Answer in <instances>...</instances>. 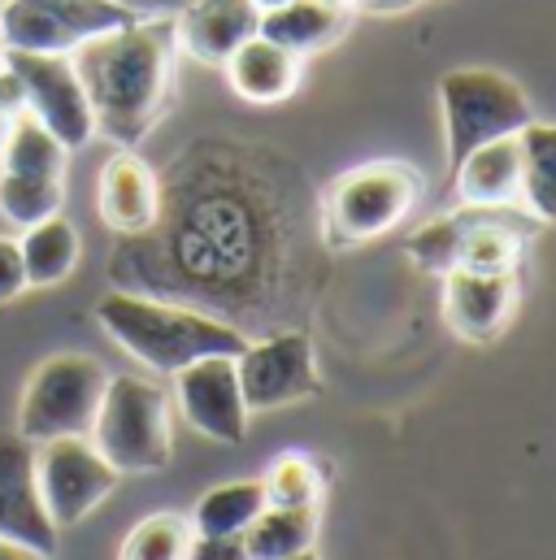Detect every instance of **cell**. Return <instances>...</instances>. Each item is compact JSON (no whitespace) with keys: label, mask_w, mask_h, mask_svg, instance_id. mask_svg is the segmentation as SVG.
Returning <instances> with one entry per match:
<instances>
[{"label":"cell","mask_w":556,"mask_h":560,"mask_svg":"<svg viewBox=\"0 0 556 560\" xmlns=\"http://www.w3.org/2000/svg\"><path fill=\"white\" fill-rule=\"evenodd\" d=\"M174 248L183 275L205 300H227L240 313L262 304L287 261V209L275 196L227 183L192 200L183 222L174 218Z\"/></svg>","instance_id":"obj_1"},{"label":"cell","mask_w":556,"mask_h":560,"mask_svg":"<svg viewBox=\"0 0 556 560\" xmlns=\"http://www.w3.org/2000/svg\"><path fill=\"white\" fill-rule=\"evenodd\" d=\"M174 52V18H139L70 52L96 118V136L136 148L157 127L170 101Z\"/></svg>","instance_id":"obj_2"},{"label":"cell","mask_w":556,"mask_h":560,"mask_svg":"<svg viewBox=\"0 0 556 560\" xmlns=\"http://www.w3.org/2000/svg\"><path fill=\"white\" fill-rule=\"evenodd\" d=\"M96 322L123 352L157 374H178L200 357H240L248 343L240 326L213 313L148 300L136 291H109L96 304Z\"/></svg>","instance_id":"obj_3"},{"label":"cell","mask_w":556,"mask_h":560,"mask_svg":"<svg viewBox=\"0 0 556 560\" xmlns=\"http://www.w3.org/2000/svg\"><path fill=\"white\" fill-rule=\"evenodd\" d=\"M439 109L448 131V170H456L474 148L505 136H522L535 122L526 92L500 70H448L439 79Z\"/></svg>","instance_id":"obj_4"},{"label":"cell","mask_w":556,"mask_h":560,"mask_svg":"<svg viewBox=\"0 0 556 560\" xmlns=\"http://www.w3.org/2000/svg\"><path fill=\"white\" fill-rule=\"evenodd\" d=\"M96 452L118 469V474H157L170 465L174 439H170V400L157 383L148 378H114L105 387L101 413L92 421Z\"/></svg>","instance_id":"obj_5"},{"label":"cell","mask_w":556,"mask_h":560,"mask_svg":"<svg viewBox=\"0 0 556 560\" xmlns=\"http://www.w3.org/2000/svg\"><path fill=\"white\" fill-rule=\"evenodd\" d=\"M417 196H421V183L401 161H374V165L348 170L344 178L331 183L326 205H322V226H326L331 248L370 244L396 231L414 213Z\"/></svg>","instance_id":"obj_6"},{"label":"cell","mask_w":556,"mask_h":560,"mask_svg":"<svg viewBox=\"0 0 556 560\" xmlns=\"http://www.w3.org/2000/svg\"><path fill=\"white\" fill-rule=\"evenodd\" d=\"M105 387H109V370L96 357H88V352L48 357L22 392L18 434L31 443H48V439H66V434H92Z\"/></svg>","instance_id":"obj_7"},{"label":"cell","mask_w":556,"mask_h":560,"mask_svg":"<svg viewBox=\"0 0 556 560\" xmlns=\"http://www.w3.org/2000/svg\"><path fill=\"white\" fill-rule=\"evenodd\" d=\"M143 13L123 0H0V44L9 52H74L79 44L131 26Z\"/></svg>","instance_id":"obj_8"},{"label":"cell","mask_w":556,"mask_h":560,"mask_svg":"<svg viewBox=\"0 0 556 560\" xmlns=\"http://www.w3.org/2000/svg\"><path fill=\"white\" fill-rule=\"evenodd\" d=\"M118 478L123 474L96 452L88 434L35 443V482H39V500L57 530L79 526L118 487Z\"/></svg>","instance_id":"obj_9"},{"label":"cell","mask_w":556,"mask_h":560,"mask_svg":"<svg viewBox=\"0 0 556 560\" xmlns=\"http://www.w3.org/2000/svg\"><path fill=\"white\" fill-rule=\"evenodd\" d=\"M4 66L26 88V114H35L70 152L92 143L96 118L79 83V70L66 52H9L4 48Z\"/></svg>","instance_id":"obj_10"},{"label":"cell","mask_w":556,"mask_h":560,"mask_svg":"<svg viewBox=\"0 0 556 560\" xmlns=\"http://www.w3.org/2000/svg\"><path fill=\"white\" fill-rule=\"evenodd\" d=\"M235 374H240L248 413L300 405L322 392V378L313 365V343L300 330H278L257 343H244V352L235 357Z\"/></svg>","instance_id":"obj_11"},{"label":"cell","mask_w":556,"mask_h":560,"mask_svg":"<svg viewBox=\"0 0 556 560\" xmlns=\"http://www.w3.org/2000/svg\"><path fill=\"white\" fill-rule=\"evenodd\" d=\"M174 400L192 430L213 443H244L248 405L240 392L235 357H200L174 374Z\"/></svg>","instance_id":"obj_12"},{"label":"cell","mask_w":556,"mask_h":560,"mask_svg":"<svg viewBox=\"0 0 556 560\" xmlns=\"http://www.w3.org/2000/svg\"><path fill=\"white\" fill-rule=\"evenodd\" d=\"M0 539L35 548L44 557L57 552V526L35 482V443L18 430L0 434Z\"/></svg>","instance_id":"obj_13"},{"label":"cell","mask_w":556,"mask_h":560,"mask_svg":"<svg viewBox=\"0 0 556 560\" xmlns=\"http://www.w3.org/2000/svg\"><path fill=\"white\" fill-rule=\"evenodd\" d=\"M262 31V9L253 0H192L174 18V44L205 61L227 66L235 48H244Z\"/></svg>","instance_id":"obj_14"},{"label":"cell","mask_w":556,"mask_h":560,"mask_svg":"<svg viewBox=\"0 0 556 560\" xmlns=\"http://www.w3.org/2000/svg\"><path fill=\"white\" fill-rule=\"evenodd\" d=\"M443 317L448 326L470 339V343H487L496 339L513 308H518V275H474V270H452L443 275Z\"/></svg>","instance_id":"obj_15"},{"label":"cell","mask_w":556,"mask_h":560,"mask_svg":"<svg viewBox=\"0 0 556 560\" xmlns=\"http://www.w3.org/2000/svg\"><path fill=\"white\" fill-rule=\"evenodd\" d=\"M96 209L101 222L118 235H148L161 218V183L152 174V165L136 156L131 148H123L118 156L105 161L101 170V187H96Z\"/></svg>","instance_id":"obj_16"},{"label":"cell","mask_w":556,"mask_h":560,"mask_svg":"<svg viewBox=\"0 0 556 560\" xmlns=\"http://www.w3.org/2000/svg\"><path fill=\"white\" fill-rule=\"evenodd\" d=\"M452 178L465 209H509L522 196V140L505 136L474 148L452 170Z\"/></svg>","instance_id":"obj_17"},{"label":"cell","mask_w":556,"mask_h":560,"mask_svg":"<svg viewBox=\"0 0 556 560\" xmlns=\"http://www.w3.org/2000/svg\"><path fill=\"white\" fill-rule=\"evenodd\" d=\"M300 70H304V57L287 52L282 44L266 39V35H253L227 61L231 88L244 101H253V105H278V101H287L300 88Z\"/></svg>","instance_id":"obj_18"},{"label":"cell","mask_w":556,"mask_h":560,"mask_svg":"<svg viewBox=\"0 0 556 560\" xmlns=\"http://www.w3.org/2000/svg\"><path fill=\"white\" fill-rule=\"evenodd\" d=\"M526 226L513 222L505 209H461V248L456 270L474 275H509L518 270Z\"/></svg>","instance_id":"obj_19"},{"label":"cell","mask_w":556,"mask_h":560,"mask_svg":"<svg viewBox=\"0 0 556 560\" xmlns=\"http://www.w3.org/2000/svg\"><path fill=\"white\" fill-rule=\"evenodd\" d=\"M348 26V9L335 0H287L278 9L262 13V31L266 39L282 44L296 57H309L317 48H331Z\"/></svg>","instance_id":"obj_20"},{"label":"cell","mask_w":556,"mask_h":560,"mask_svg":"<svg viewBox=\"0 0 556 560\" xmlns=\"http://www.w3.org/2000/svg\"><path fill=\"white\" fill-rule=\"evenodd\" d=\"M22 266H26V287H57L74 275L79 266V231L70 218H44L39 226H26L22 240Z\"/></svg>","instance_id":"obj_21"},{"label":"cell","mask_w":556,"mask_h":560,"mask_svg":"<svg viewBox=\"0 0 556 560\" xmlns=\"http://www.w3.org/2000/svg\"><path fill=\"white\" fill-rule=\"evenodd\" d=\"M70 148L57 140L35 114H18L9 122V136L0 148V170L4 174H26V178H66Z\"/></svg>","instance_id":"obj_22"},{"label":"cell","mask_w":556,"mask_h":560,"mask_svg":"<svg viewBox=\"0 0 556 560\" xmlns=\"http://www.w3.org/2000/svg\"><path fill=\"white\" fill-rule=\"evenodd\" d=\"M248 560H287L300 557L317 544V509H282V504H266L257 513V522L240 535Z\"/></svg>","instance_id":"obj_23"},{"label":"cell","mask_w":556,"mask_h":560,"mask_svg":"<svg viewBox=\"0 0 556 560\" xmlns=\"http://www.w3.org/2000/svg\"><path fill=\"white\" fill-rule=\"evenodd\" d=\"M266 504L270 500H266V482L262 478L222 482V487L200 495V504L192 513V530L196 535H244Z\"/></svg>","instance_id":"obj_24"},{"label":"cell","mask_w":556,"mask_h":560,"mask_svg":"<svg viewBox=\"0 0 556 560\" xmlns=\"http://www.w3.org/2000/svg\"><path fill=\"white\" fill-rule=\"evenodd\" d=\"M522 205L531 218L556 222V127L531 122L522 136Z\"/></svg>","instance_id":"obj_25"},{"label":"cell","mask_w":556,"mask_h":560,"mask_svg":"<svg viewBox=\"0 0 556 560\" xmlns=\"http://www.w3.org/2000/svg\"><path fill=\"white\" fill-rule=\"evenodd\" d=\"M66 205V178H26L0 170V218L13 226H39L44 218H57Z\"/></svg>","instance_id":"obj_26"},{"label":"cell","mask_w":556,"mask_h":560,"mask_svg":"<svg viewBox=\"0 0 556 560\" xmlns=\"http://www.w3.org/2000/svg\"><path fill=\"white\" fill-rule=\"evenodd\" d=\"M192 539H196L192 517H183V513H152L123 539L118 560H187Z\"/></svg>","instance_id":"obj_27"},{"label":"cell","mask_w":556,"mask_h":560,"mask_svg":"<svg viewBox=\"0 0 556 560\" xmlns=\"http://www.w3.org/2000/svg\"><path fill=\"white\" fill-rule=\"evenodd\" d=\"M262 482H266V500L282 504V509H317V500H322V474L300 452L278 456Z\"/></svg>","instance_id":"obj_28"},{"label":"cell","mask_w":556,"mask_h":560,"mask_svg":"<svg viewBox=\"0 0 556 560\" xmlns=\"http://www.w3.org/2000/svg\"><path fill=\"white\" fill-rule=\"evenodd\" d=\"M456 248H461V213L426 222L409 240V257L430 275H452L456 270Z\"/></svg>","instance_id":"obj_29"},{"label":"cell","mask_w":556,"mask_h":560,"mask_svg":"<svg viewBox=\"0 0 556 560\" xmlns=\"http://www.w3.org/2000/svg\"><path fill=\"white\" fill-rule=\"evenodd\" d=\"M26 291V266H22V248L18 240H4L0 235V304L18 300Z\"/></svg>","instance_id":"obj_30"},{"label":"cell","mask_w":556,"mask_h":560,"mask_svg":"<svg viewBox=\"0 0 556 560\" xmlns=\"http://www.w3.org/2000/svg\"><path fill=\"white\" fill-rule=\"evenodd\" d=\"M187 560H248V548L240 535H196Z\"/></svg>","instance_id":"obj_31"},{"label":"cell","mask_w":556,"mask_h":560,"mask_svg":"<svg viewBox=\"0 0 556 560\" xmlns=\"http://www.w3.org/2000/svg\"><path fill=\"white\" fill-rule=\"evenodd\" d=\"M0 114H9V118L26 114V88L9 66H0Z\"/></svg>","instance_id":"obj_32"},{"label":"cell","mask_w":556,"mask_h":560,"mask_svg":"<svg viewBox=\"0 0 556 560\" xmlns=\"http://www.w3.org/2000/svg\"><path fill=\"white\" fill-rule=\"evenodd\" d=\"M417 4L421 0H357V9H366V13H409Z\"/></svg>","instance_id":"obj_33"},{"label":"cell","mask_w":556,"mask_h":560,"mask_svg":"<svg viewBox=\"0 0 556 560\" xmlns=\"http://www.w3.org/2000/svg\"><path fill=\"white\" fill-rule=\"evenodd\" d=\"M0 560H48V557H44V552H35V548H22V544L0 539Z\"/></svg>","instance_id":"obj_34"},{"label":"cell","mask_w":556,"mask_h":560,"mask_svg":"<svg viewBox=\"0 0 556 560\" xmlns=\"http://www.w3.org/2000/svg\"><path fill=\"white\" fill-rule=\"evenodd\" d=\"M9 122H13V118H9V114H0V148H4V136H9Z\"/></svg>","instance_id":"obj_35"},{"label":"cell","mask_w":556,"mask_h":560,"mask_svg":"<svg viewBox=\"0 0 556 560\" xmlns=\"http://www.w3.org/2000/svg\"><path fill=\"white\" fill-rule=\"evenodd\" d=\"M253 4H257V9L266 13V9H278V4H287V0H253Z\"/></svg>","instance_id":"obj_36"},{"label":"cell","mask_w":556,"mask_h":560,"mask_svg":"<svg viewBox=\"0 0 556 560\" xmlns=\"http://www.w3.org/2000/svg\"><path fill=\"white\" fill-rule=\"evenodd\" d=\"M287 560H317V552L309 548V552H300V557H287Z\"/></svg>","instance_id":"obj_37"},{"label":"cell","mask_w":556,"mask_h":560,"mask_svg":"<svg viewBox=\"0 0 556 560\" xmlns=\"http://www.w3.org/2000/svg\"><path fill=\"white\" fill-rule=\"evenodd\" d=\"M335 4H344V9H352V4H357V0H335Z\"/></svg>","instance_id":"obj_38"},{"label":"cell","mask_w":556,"mask_h":560,"mask_svg":"<svg viewBox=\"0 0 556 560\" xmlns=\"http://www.w3.org/2000/svg\"><path fill=\"white\" fill-rule=\"evenodd\" d=\"M0 66H4V44H0Z\"/></svg>","instance_id":"obj_39"}]
</instances>
